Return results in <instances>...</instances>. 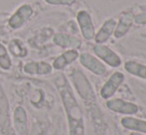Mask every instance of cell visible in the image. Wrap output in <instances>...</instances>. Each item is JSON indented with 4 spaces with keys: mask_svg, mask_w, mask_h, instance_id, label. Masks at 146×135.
I'll return each instance as SVG.
<instances>
[{
    "mask_svg": "<svg viewBox=\"0 0 146 135\" xmlns=\"http://www.w3.org/2000/svg\"><path fill=\"white\" fill-rule=\"evenodd\" d=\"M54 43L61 48H70L71 50H77L82 46V41L75 36L65 33H58L53 38Z\"/></svg>",
    "mask_w": 146,
    "mask_h": 135,
    "instance_id": "30bf717a",
    "label": "cell"
},
{
    "mask_svg": "<svg viewBox=\"0 0 146 135\" xmlns=\"http://www.w3.org/2000/svg\"><path fill=\"white\" fill-rule=\"evenodd\" d=\"M3 135H15L14 134V132H13V130H12V128L11 129H9V130H7V131H5L4 133H2Z\"/></svg>",
    "mask_w": 146,
    "mask_h": 135,
    "instance_id": "7402d4cb",
    "label": "cell"
},
{
    "mask_svg": "<svg viewBox=\"0 0 146 135\" xmlns=\"http://www.w3.org/2000/svg\"><path fill=\"white\" fill-rule=\"evenodd\" d=\"M121 124L124 128L134 131L146 133V121L134 117H124L121 119Z\"/></svg>",
    "mask_w": 146,
    "mask_h": 135,
    "instance_id": "2e32d148",
    "label": "cell"
},
{
    "mask_svg": "<svg viewBox=\"0 0 146 135\" xmlns=\"http://www.w3.org/2000/svg\"><path fill=\"white\" fill-rule=\"evenodd\" d=\"M116 22L114 19H108L104 23L102 27L100 29V31L98 32V34L96 35V42L98 44H102L108 41V39L111 36V34L113 33L114 29H115Z\"/></svg>",
    "mask_w": 146,
    "mask_h": 135,
    "instance_id": "9a60e30c",
    "label": "cell"
},
{
    "mask_svg": "<svg viewBox=\"0 0 146 135\" xmlns=\"http://www.w3.org/2000/svg\"><path fill=\"white\" fill-rule=\"evenodd\" d=\"M106 106L108 109L121 114H135L138 111V107L136 104L124 101L119 99L108 101L106 102Z\"/></svg>",
    "mask_w": 146,
    "mask_h": 135,
    "instance_id": "9c48e42d",
    "label": "cell"
},
{
    "mask_svg": "<svg viewBox=\"0 0 146 135\" xmlns=\"http://www.w3.org/2000/svg\"><path fill=\"white\" fill-rule=\"evenodd\" d=\"M130 135H145V134H141V133L140 134H139V133H131Z\"/></svg>",
    "mask_w": 146,
    "mask_h": 135,
    "instance_id": "603a6c76",
    "label": "cell"
},
{
    "mask_svg": "<svg viewBox=\"0 0 146 135\" xmlns=\"http://www.w3.org/2000/svg\"><path fill=\"white\" fill-rule=\"evenodd\" d=\"M12 67L11 59L8 54L7 49L3 44L0 43V68L4 71H9Z\"/></svg>",
    "mask_w": 146,
    "mask_h": 135,
    "instance_id": "d6986e66",
    "label": "cell"
},
{
    "mask_svg": "<svg viewBox=\"0 0 146 135\" xmlns=\"http://www.w3.org/2000/svg\"><path fill=\"white\" fill-rule=\"evenodd\" d=\"M72 79H73L74 85L77 89L80 97L88 103H92L96 101L94 91L90 85V81H88L87 77L80 69H75L72 73Z\"/></svg>",
    "mask_w": 146,
    "mask_h": 135,
    "instance_id": "7a4b0ae2",
    "label": "cell"
},
{
    "mask_svg": "<svg viewBox=\"0 0 146 135\" xmlns=\"http://www.w3.org/2000/svg\"><path fill=\"white\" fill-rule=\"evenodd\" d=\"M123 81H124L123 73H121L120 71L114 73L110 77V79L104 83L102 91H100V95H102V99H108L110 97H111L114 95V93L116 91V89L119 87V85L122 83Z\"/></svg>",
    "mask_w": 146,
    "mask_h": 135,
    "instance_id": "52a82bcc",
    "label": "cell"
},
{
    "mask_svg": "<svg viewBox=\"0 0 146 135\" xmlns=\"http://www.w3.org/2000/svg\"><path fill=\"white\" fill-rule=\"evenodd\" d=\"M77 20L84 38L87 40H92L94 38V27L90 14L85 10H82L78 13Z\"/></svg>",
    "mask_w": 146,
    "mask_h": 135,
    "instance_id": "5b68a950",
    "label": "cell"
},
{
    "mask_svg": "<svg viewBox=\"0 0 146 135\" xmlns=\"http://www.w3.org/2000/svg\"><path fill=\"white\" fill-rule=\"evenodd\" d=\"M124 68L131 75L146 79V66H144V65L133 62V61H128V62L125 63Z\"/></svg>",
    "mask_w": 146,
    "mask_h": 135,
    "instance_id": "ac0fdd59",
    "label": "cell"
},
{
    "mask_svg": "<svg viewBox=\"0 0 146 135\" xmlns=\"http://www.w3.org/2000/svg\"><path fill=\"white\" fill-rule=\"evenodd\" d=\"M134 21L138 25H146V11L134 16Z\"/></svg>",
    "mask_w": 146,
    "mask_h": 135,
    "instance_id": "44dd1931",
    "label": "cell"
},
{
    "mask_svg": "<svg viewBox=\"0 0 146 135\" xmlns=\"http://www.w3.org/2000/svg\"><path fill=\"white\" fill-rule=\"evenodd\" d=\"M10 128L11 125L9 118V103L0 83V132L3 133Z\"/></svg>",
    "mask_w": 146,
    "mask_h": 135,
    "instance_id": "ba28073f",
    "label": "cell"
},
{
    "mask_svg": "<svg viewBox=\"0 0 146 135\" xmlns=\"http://www.w3.org/2000/svg\"><path fill=\"white\" fill-rule=\"evenodd\" d=\"M53 67L45 62H29L24 66V71L28 75H45L52 73Z\"/></svg>",
    "mask_w": 146,
    "mask_h": 135,
    "instance_id": "8fae6325",
    "label": "cell"
},
{
    "mask_svg": "<svg viewBox=\"0 0 146 135\" xmlns=\"http://www.w3.org/2000/svg\"><path fill=\"white\" fill-rule=\"evenodd\" d=\"M79 58V53L77 50H69L67 52L63 53L61 56H59L53 63V68L55 69H63L68 65L72 64Z\"/></svg>",
    "mask_w": 146,
    "mask_h": 135,
    "instance_id": "5bb4252c",
    "label": "cell"
},
{
    "mask_svg": "<svg viewBox=\"0 0 146 135\" xmlns=\"http://www.w3.org/2000/svg\"><path fill=\"white\" fill-rule=\"evenodd\" d=\"M80 62L88 71L98 75H104L106 73V68L100 61L88 53H83L80 56Z\"/></svg>",
    "mask_w": 146,
    "mask_h": 135,
    "instance_id": "8992f818",
    "label": "cell"
},
{
    "mask_svg": "<svg viewBox=\"0 0 146 135\" xmlns=\"http://www.w3.org/2000/svg\"><path fill=\"white\" fill-rule=\"evenodd\" d=\"M58 91L65 106L70 127V135H85L83 112L76 99L69 81L64 75H59L55 79Z\"/></svg>",
    "mask_w": 146,
    "mask_h": 135,
    "instance_id": "6da1fadb",
    "label": "cell"
},
{
    "mask_svg": "<svg viewBox=\"0 0 146 135\" xmlns=\"http://www.w3.org/2000/svg\"><path fill=\"white\" fill-rule=\"evenodd\" d=\"M32 14L33 8L29 4H23L10 17V19L8 20V25H9L10 28L14 30L19 29L30 19Z\"/></svg>",
    "mask_w": 146,
    "mask_h": 135,
    "instance_id": "3957f363",
    "label": "cell"
},
{
    "mask_svg": "<svg viewBox=\"0 0 146 135\" xmlns=\"http://www.w3.org/2000/svg\"><path fill=\"white\" fill-rule=\"evenodd\" d=\"M94 52L98 58H100L104 62H106L108 65H110V67L116 68L121 65L120 58L117 56L113 51L110 50L108 47L100 44L96 45L94 47Z\"/></svg>",
    "mask_w": 146,
    "mask_h": 135,
    "instance_id": "277c9868",
    "label": "cell"
},
{
    "mask_svg": "<svg viewBox=\"0 0 146 135\" xmlns=\"http://www.w3.org/2000/svg\"><path fill=\"white\" fill-rule=\"evenodd\" d=\"M14 128L18 134L22 135L27 130V112L22 106H17L14 110Z\"/></svg>",
    "mask_w": 146,
    "mask_h": 135,
    "instance_id": "4fadbf2b",
    "label": "cell"
},
{
    "mask_svg": "<svg viewBox=\"0 0 146 135\" xmlns=\"http://www.w3.org/2000/svg\"><path fill=\"white\" fill-rule=\"evenodd\" d=\"M143 8H146V6H144V7H143Z\"/></svg>",
    "mask_w": 146,
    "mask_h": 135,
    "instance_id": "cb8c5ba5",
    "label": "cell"
},
{
    "mask_svg": "<svg viewBox=\"0 0 146 135\" xmlns=\"http://www.w3.org/2000/svg\"><path fill=\"white\" fill-rule=\"evenodd\" d=\"M51 5H72L76 2V0H45Z\"/></svg>",
    "mask_w": 146,
    "mask_h": 135,
    "instance_id": "ffe728a7",
    "label": "cell"
},
{
    "mask_svg": "<svg viewBox=\"0 0 146 135\" xmlns=\"http://www.w3.org/2000/svg\"><path fill=\"white\" fill-rule=\"evenodd\" d=\"M9 52L17 58H24L28 55V50L19 39H13L9 43Z\"/></svg>",
    "mask_w": 146,
    "mask_h": 135,
    "instance_id": "e0dca14e",
    "label": "cell"
},
{
    "mask_svg": "<svg viewBox=\"0 0 146 135\" xmlns=\"http://www.w3.org/2000/svg\"><path fill=\"white\" fill-rule=\"evenodd\" d=\"M133 20H134V16L131 12L123 13L119 18L118 25L116 26L115 30H114V37L119 39L124 36L128 32V30L130 29L131 25L133 23Z\"/></svg>",
    "mask_w": 146,
    "mask_h": 135,
    "instance_id": "7c38bea8",
    "label": "cell"
}]
</instances>
